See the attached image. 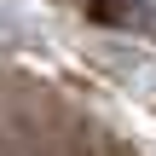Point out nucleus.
<instances>
[{
  "instance_id": "nucleus-1",
  "label": "nucleus",
  "mask_w": 156,
  "mask_h": 156,
  "mask_svg": "<svg viewBox=\"0 0 156 156\" xmlns=\"http://www.w3.org/2000/svg\"><path fill=\"white\" fill-rule=\"evenodd\" d=\"M93 17H98V23H116V29H133V35H151V41H156V0H93Z\"/></svg>"
}]
</instances>
